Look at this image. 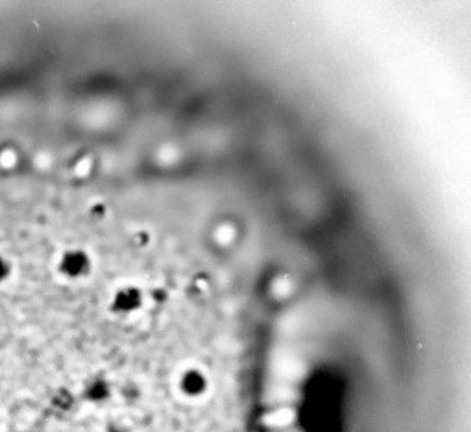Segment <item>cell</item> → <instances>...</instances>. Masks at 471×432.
<instances>
[{"mask_svg": "<svg viewBox=\"0 0 471 432\" xmlns=\"http://www.w3.org/2000/svg\"><path fill=\"white\" fill-rule=\"evenodd\" d=\"M61 268H63V273H66L68 276H80L87 271L88 268V258L87 255L82 252H70L63 256V261H61Z\"/></svg>", "mask_w": 471, "mask_h": 432, "instance_id": "1", "label": "cell"}, {"mask_svg": "<svg viewBox=\"0 0 471 432\" xmlns=\"http://www.w3.org/2000/svg\"><path fill=\"white\" fill-rule=\"evenodd\" d=\"M206 389V377L200 371H187L182 377V390L187 395H200Z\"/></svg>", "mask_w": 471, "mask_h": 432, "instance_id": "2", "label": "cell"}, {"mask_svg": "<svg viewBox=\"0 0 471 432\" xmlns=\"http://www.w3.org/2000/svg\"><path fill=\"white\" fill-rule=\"evenodd\" d=\"M6 271H8V266H6V263L3 261L2 256H0V279L6 274Z\"/></svg>", "mask_w": 471, "mask_h": 432, "instance_id": "4", "label": "cell"}, {"mask_svg": "<svg viewBox=\"0 0 471 432\" xmlns=\"http://www.w3.org/2000/svg\"><path fill=\"white\" fill-rule=\"evenodd\" d=\"M142 302V295L137 289H124L116 295L114 299V308L118 312H132Z\"/></svg>", "mask_w": 471, "mask_h": 432, "instance_id": "3", "label": "cell"}]
</instances>
